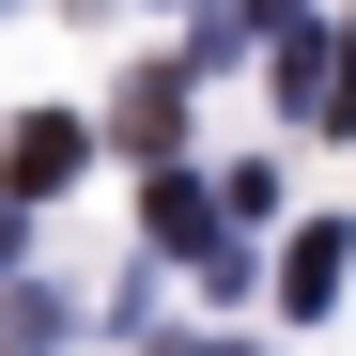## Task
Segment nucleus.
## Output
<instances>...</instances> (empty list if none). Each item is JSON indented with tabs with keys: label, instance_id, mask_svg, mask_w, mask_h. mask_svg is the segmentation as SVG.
<instances>
[{
	"label": "nucleus",
	"instance_id": "obj_5",
	"mask_svg": "<svg viewBox=\"0 0 356 356\" xmlns=\"http://www.w3.org/2000/svg\"><path fill=\"white\" fill-rule=\"evenodd\" d=\"M16 248H31V202H0V264H16Z\"/></svg>",
	"mask_w": 356,
	"mask_h": 356
},
{
	"label": "nucleus",
	"instance_id": "obj_3",
	"mask_svg": "<svg viewBox=\"0 0 356 356\" xmlns=\"http://www.w3.org/2000/svg\"><path fill=\"white\" fill-rule=\"evenodd\" d=\"M170 140H186V63H155V78L124 93V155H155V170H170Z\"/></svg>",
	"mask_w": 356,
	"mask_h": 356
},
{
	"label": "nucleus",
	"instance_id": "obj_6",
	"mask_svg": "<svg viewBox=\"0 0 356 356\" xmlns=\"http://www.w3.org/2000/svg\"><path fill=\"white\" fill-rule=\"evenodd\" d=\"M232 356H248V341H232Z\"/></svg>",
	"mask_w": 356,
	"mask_h": 356
},
{
	"label": "nucleus",
	"instance_id": "obj_1",
	"mask_svg": "<svg viewBox=\"0 0 356 356\" xmlns=\"http://www.w3.org/2000/svg\"><path fill=\"white\" fill-rule=\"evenodd\" d=\"M78 155H93V124H63V108H31V124L0 140V202H47V186H78Z\"/></svg>",
	"mask_w": 356,
	"mask_h": 356
},
{
	"label": "nucleus",
	"instance_id": "obj_4",
	"mask_svg": "<svg viewBox=\"0 0 356 356\" xmlns=\"http://www.w3.org/2000/svg\"><path fill=\"white\" fill-rule=\"evenodd\" d=\"M78 310H63V294H0V356H47V341H63Z\"/></svg>",
	"mask_w": 356,
	"mask_h": 356
},
{
	"label": "nucleus",
	"instance_id": "obj_2",
	"mask_svg": "<svg viewBox=\"0 0 356 356\" xmlns=\"http://www.w3.org/2000/svg\"><path fill=\"white\" fill-rule=\"evenodd\" d=\"M341 264H356V232H341V217H310V232L279 248V310H325V294H341Z\"/></svg>",
	"mask_w": 356,
	"mask_h": 356
}]
</instances>
